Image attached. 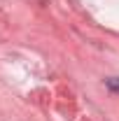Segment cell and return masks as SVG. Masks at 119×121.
<instances>
[{
    "label": "cell",
    "mask_w": 119,
    "mask_h": 121,
    "mask_svg": "<svg viewBox=\"0 0 119 121\" xmlns=\"http://www.w3.org/2000/svg\"><path fill=\"white\" fill-rule=\"evenodd\" d=\"M105 84H107V89H110V91L119 93V77H112V79H107Z\"/></svg>",
    "instance_id": "obj_1"
}]
</instances>
